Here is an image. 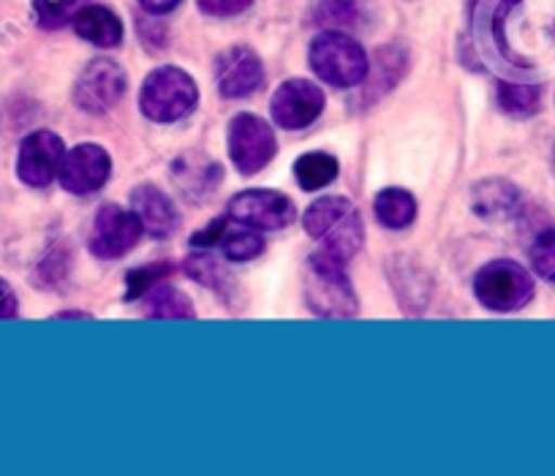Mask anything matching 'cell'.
Wrapping results in <instances>:
<instances>
[{
    "label": "cell",
    "instance_id": "6da1fadb",
    "mask_svg": "<svg viewBox=\"0 0 555 476\" xmlns=\"http://www.w3.org/2000/svg\"><path fill=\"white\" fill-rule=\"evenodd\" d=\"M302 227L313 240L322 243L324 254L338 261H349L365 243V229L357 207L340 196L317 200L302 216Z\"/></svg>",
    "mask_w": 555,
    "mask_h": 476
},
{
    "label": "cell",
    "instance_id": "5b68a950",
    "mask_svg": "<svg viewBox=\"0 0 555 476\" xmlns=\"http://www.w3.org/2000/svg\"><path fill=\"white\" fill-rule=\"evenodd\" d=\"M474 294L488 310L512 313V310L526 308L533 299V278L517 261L495 259L477 272Z\"/></svg>",
    "mask_w": 555,
    "mask_h": 476
},
{
    "label": "cell",
    "instance_id": "7a4b0ae2",
    "mask_svg": "<svg viewBox=\"0 0 555 476\" xmlns=\"http://www.w3.org/2000/svg\"><path fill=\"white\" fill-rule=\"evenodd\" d=\"M308 61H311L317 77H322L333 88H354V85L365 82L367 72H371L365 50L340 30L319 34L308 52Z\"/></svg>",
    "mask_w": 555,
    "mask_h": 476
},
{
    "label": "cell",
    "instance_id": "f546056e",
    "mask_svg": "<svg viewBox=\"0 0 555 476\" xmlns=\"http://www.w3.org/2000/svg\"><path fill=\"white\" fill-rule=\"evenodd\" d=\"M17 310H20L17 294H14L12 286L0 278V319H14Z\"/></svg>",
    "mask_w": 555,
    "mask_h": 476
},
{
    "label": "cell",
    "instance_id": "44dd1931",
    "mask_svg": "<svg viewBox=\"0 0 555 476\" xmlns=\"http://www.w3.org/2000/svg\"><path fill=\"white\" fill-rule=\"evenodd\" d=\"M499 106L512 117H531L542 106V90L537 85L499 82Z\"/></svg>",
    "mask_w": 555,
    "mask_h": 476
},
{
    "label": "cell",
    "instance_id": "ba28073f",
    "mask_svg": "<svg viewBox=\"0 0 555 476\" xmlns=\"http://www.w3.org/2000/svg\"><path fill=\"white\" fill-rule=\"evenodd\" d=\"M66 144L52 131H34L23 139L17 155V175L25 185L47 189L61 175Z\"/></svg>",
    "mask_w": 555,
    "mask_h": 476
},
{
    "label": "cell",
    "instance_id": "4dcf8cb0",
    "mask_svg": "<svg viewBox=\"0 0 555 476\" xmlns=\"http://www.w3.org/2000/svg\"><path fill=\"white\" fill-rule=\"evenodd\" d=\"M139 3H142V7H145V12H151V14H167L178 7L180 0H139Z\"/></svg>",
    "mask_w": 555,
    "mask_h": 476
},
{
    "label": "cell",
    "instance_id": "ac0fdd59",
    "mask_svg": "<svg viewBox=\"0 0 555 476\" xmlns=\"http://www.w3.org/2000/svg\"><path fill=\"white\" fill-rule=\"evenodd\" d=\"M373 210L387 229H405L416 218V202L409 191L387 189L376 196Z\"/></svg>",
    "mask_w": 555,
    "mask_h": 476
},
{
    "label": "cell",
    "instance_id": "3957f363",
    "mask_svg": "<svg viewBox=\"0 0 555 476\" xmlns=\"http://www.w3.org/2000/svg\"><path fill=\"white\" fill-rule=\"evenodd\" d=\"M306 303L317 316L357 313V294L351 288L349 275L344 272V261L333 259L324 250L308 259Z\"/></svg>",
    "mask_w": 555,
    "mask_h": 476
},
{
    "label": "cell",
    "instance_id": "7402d4cb",
    "mask_svg": "<svg viewBox=\"0 0 555 476\" xmlns=\"http://www.w3.org/2000/svg\"><path fill=\"white\" fill-rule=\"evenodd\" d=\"M85 0H34V17L41 28L55 30L72 23Z\"/></svg>",
    "mask_w": 555,
    "mask_h": 476
},
{
    "label": "cell",
    "instance_id": "d4e9b609",
    "mask_svg": "<svg viewBox=\"0 0 555 476\" xmlns=\"http://www.w3.org/2000/svg\"><path fill=\"white\" fill-rule=\"evenodd\" d=\"M172 275V265H147V267H137V270L128 272L126 278V299H137V297H145L156 283H162L164 278Z\"/></svg>",
    "mask_w": 555,
    "mask_h": 476
},
{
    "label": "cell",
    "instance_id": "ffe728a7",
    "mask_svg": "<svg viewBox=\"0 0 555 476\" xmlns=\"http://www.w3.org/2000/svg\"><path fill=\"white\" fill-rule=\"evenodd\" d=\"M295 178L302 191H322L338 178V162L327 153H306L295 164Z\"/></svg>",
    "mask_w": 555,
    "mask_h": 476
},
{
    "label": "cell",
    "instance_id": "7c38bea8",
    "mask_svg": "<svg viewBox=\"0 0 555 476\" xmlns=\"http://www.w3.org/2000/svg\"><path fill=\"white\" fill-rule=\"evenodd\" d=\"M112 175L109 153L99 144H77L72 153H66L61 167V185L72 194L85 196L95 194L106 185Z\"/></svg>",
    "mask_w": 555,
    "mask_h": 476
},
{
    "label": "cell",
    "instance_id": "4316f807",
    "mask_svg": "<svg viewBox=\"0 0 555 476\" xmlns=\"http://www.w3.org/2000/svg\"><path fill=\"white\" fill-rule=\"evenodd\" d=\"M317 14L319 20L327 25H349L354 23L357 7L354 0H322Z\"/></svg>",
    "mask_w": 555,
    "mask_h": 476
},
{
    "label": "cell",
    "instance_id": "83f0119b",
    "mask_svg": "<svg viewBox=\"0 0 555 476\" xmlns=\"http://www.w3.org/2000/svg\"><path fill=\"white\" fill-rule=\"evenodd\" d=\"M196 3L210 17H237V14L248 12L254 0H196Z\"/></svg>",
    "mask_w": 555,
    "mask_h": 476
},
{
    "label": "cell",
    "instance_id": "52a82bcc",
    "mask_svg": "<svg viewBox=\"0 0 555 476\" xmlns=\"http://www.w3.org/2000/svg\"><path fill=\"white\" fill-rule=\"evenodd\" d=\"M126 85V72L115 61L99 57V61H90L88 68H82V74H79L77 85H74V101H77L79 110L101 115L122 99Z\"/></svg>",
    "mask_w": 555,
    "mask_h": 476
},
{
    "label": "cell",
    "instance_id": "9a60e30c",
    "mask_svg": "<svg viewBox=\"0 0 555 476\" xmlns=\"http://www.w3.org/2000/svg\"><path fill=\"white\" fill-rule=\"evenodd\" d=\"M77 36H82L85 41L95 47H104V50H112V47H120L122 41V23L112 9L106 7H82L72 20Z\"/></svg>",
    "mask_w": 555,
    "mask_h": 476
},
{
    "label": "cell",
    "instance_id": "30bf717a",
    "mask_svg": "<svg viewBox=\"0 0 555 476\" xmlns=\"http://www.w3.org/2000/svg\"><path fill=\"white\" fill-rule=\"evenodd\" d=\"M229 216L254 229H286L297 218L295 202L281 191L250 189L229 202Z\"/></svg>",
    "mask_w": 555,
    "mask_h": 476
},
{
    "label": "cell",
    "instance_id": "9c48e42d",
    "mask_svg": "<svg viewBox=\"0 0 555 476\" xmlns=\"http://www.w3.org/2000/svg\"><path fill=\"white\" fill-rule=\"evenodd\" d=\"M142 223L137 213L122 210L120 205H104L95 213L93 232H90V250L99 259H120L142 237Z\"/></svg>",
    "mask_w": 555,
    "mask_h": 476
},
{
    "label": "cell",
    "instance_id": "cb8c5ba5",
    "mask_svg": "<svg viewBox=\"0 0 555 476\" xmlns=\"http://www.w3.org/2000/svg\"><path fill=\"white\" fill-rule=\"evenodd\" d=\"M221 248L229 261H250L264 250V240L248 229H237V232H227L221 240Z\"/></svg>",
    "mask_w": 555,
    "mask_h": 476
},
{
    "label": "cell",
    "instance_id": "2e32d148",
    "mask_svg": "<svg viewBox=\"0 0 555 476\" xmlns=\"http://www.w3.org/2000/svg\"><path fill=\"white\" fill-rule=\"evenodd\" d=\"M175 180L191 200L202 202L221 183V167L216 162H202L199 155H185L175 164Z\"/></svg>",
    "mask_w": 555,
    "mask_h": 476
},
{
    "label": "cell",
    "instance_id": "5bb4252c",
    "mask_svg": "<svg viewBox=\"0 0 555 476\" xmlns=\"http://www.w3.org/2000/svg\"><path fill=\"white\" fill-rule=\"evenodd\" d=\"M131 210L137 213L142 229L153 234V237H169L180 227L178 207L156 185H139V189H133Z\"/></svg>",
    "mask_w": 555,
    "mask_h": 476
},
{
    "label": "cell",
    "instance_id": "d6986e66",
    "mask_svg": "<svg viewBox=\"0 0 555 476\" xmlns=\"http://www.w3.org/2000/svg\"><path fill=\"white\" fill-rule=\"evenodd\" d=\"M145 305L147 316H156V319H194L196 316L191 299L175 286H164V281L145 294Z\"/></svg>",
    "mask_w": 555,
    "mask_h": 476
},
{
    "label": "cell",
    "instance_id": "8fae6325",
    "mask_svg": "<svg viewBox=\"0 0 555 476\" xmlns=\"http://www.w3.org/2000/svg\"><path fill=\"white\" fill-rule=\"evenodd\" d=\"M324 110V93L319 85L308 79H286L281 88L272 93L270 112L272 120L286 131H300L317 123Z\"/></svg>",
    "mask_w": 555,
    "mask_h": 476
},
{
    "label": "cell",
    "instance_id": "8992f818",
    "mask_svg": "<svg viewBox=\"0 0 555 476\" xmlns=\"http://www.w3.org/2000/svg\"><path fill=\"white\" fill-rule=\"evenodd\" d=\"M278 139L272 128L256 115H237L229 123V155L240 175H256L272 162Z\"/></svg>",
    "mask_w": 555,
    "mask_h": 476
},
{
    "label": "cell",
    "instance_id": "f1b7e54d",
    "mask_svg": "<svg viewBox=\"0 0 555 476\" xmlns=\"http://www.w3.org/2000/svg\"><path fill=\"white\" fill-rule=\"evenodd\" d=\"M223 234H227V221H223V218H218V221H212L210 227L194 234V245H199V248H210V245L221 243Z\"/></svg>",
    "mask_w": 555,
    "mask_h": 476
},
{
    "label": "cell",
    "instance_id": "603a6c76",
    "mask_svg": "<svg viewBox=\"0 0 555 476\" xmlns=\"http://www.w3.org/2000/svg\"><path fill=\"white\" fill-rule=\"evenodd\" d=\"M185 272H189V278H194L196 283H202V286L207 288H216V292H227L229 286V275L227 270H223L221 261H216L212 256L207 254H196L191 256L189 261H185Z\"/></svg>",
    "mask_w": 555,
    "mask_h": 476
},
{
    "label": "cell",
    "instance_id": "277c9868",
    "mask_svg": "<svg viewBox=\"0 0 555 476\" xmlns=\"http://www.w3.org/2000/svg\"><path fill=\"white\" fill-rule=\"evenodd\" d=\"M199 101V90L191 74H185L178 66L156 68L142 85L139 93V106L145 117L156 123H175L189 115Z\"/></svg>",
    "mask_w": 555,
    "mask_h": 476
},
{
    "label": "cell",
    "instance_id": "484cf974",
    "mask_svg": "<svg viewBox=\"0 0 555 476\" xmlns=\"http://www.w3.org/2000/svg\"><path fill=\"white\" fill-rule=\"evenodd\" d=\"M531 265L539 278L555 283V229L539 234L531 248Z\"/></svg>",
    "mask_w": 555,
    "mask_h": 476
},
{
    "label": "cell",
    "instance_id": "4fadbf2b",
    "mask_svg": "<svg viewBox=\"0 0 555 476\" xmlns=\"http://www.w3.org/2000/svg\"><path fill=\"white\" fill-rule=\"evenodd\" d=\"M216 82L223 99H245L264 85L259 55L248 47H232L216 63Z\"/></svg>",
    "mask_w": 555,
    "mask_h": 476
},
{
    "label": "cell",
    "instance_id": "e0dca14e",
    "mask_svg": "<svg viewBox=\"0 0 555 476\" xmlns=\"http://www.w3.org/2000/svg\"><path fill=\"white\" fill-rule=\"evenodd\" d=\"M520 205V191L506 180H485L474 189L472 207L482 218H506Z\"/></svg>",
    "mask_w": 555,
    "mask_h": 476
}]
</instances>
